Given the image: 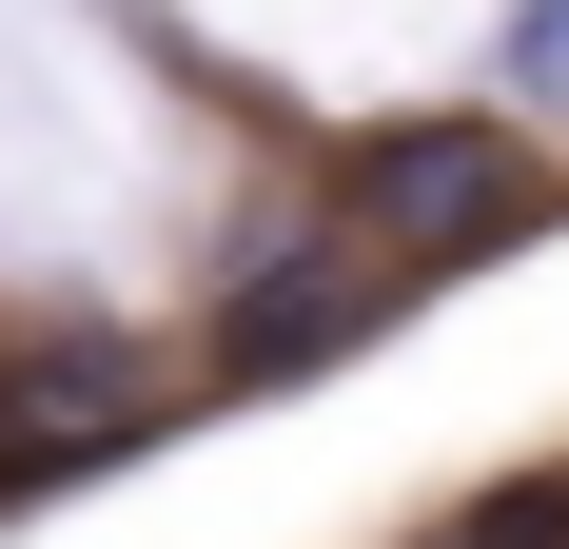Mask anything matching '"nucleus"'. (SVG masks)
I'll list each match as a JSON object with an SVG mask.
<instances>
[{"instance_id": "nucleus-1", "label": "nucleus", "mask_w": 569, "mask_h": 549, "mask_svg": "<svg viewBox=\"0 0 569 549\" xmlns=\"http://www.w3.org/2000/svg\"><path fill=\"white\" fill-rule=\"evenodd\" d=\"M550 217V177H530L511 118H412V138H373L353 158V236L412 274H471V256H511V236Z\"/></svg>"}, {"instance_id": "nucleus-2", "label": "nucleus", "mask_w": 569, "mask_h": 549, "mask_svg": "<svg viewBox=\"0 0 569 549\" xmlns=\"http://www.w3.org/2000/svg\"><path fill=\"white\" fill-rule=\"evenodd\" d=\"M412 295V256H373V236H295V256H256V295L217 315V392H276V373H335L353 333Z\"/></svg>"}, {"instance_id": "nucleus-3", "label": "nucleus", "mask_w": 569, "mask_h": 549, "mask_svg": "<svg viewBox=\"0 0 569 549\" xmlns=\"http://www.w3.org/2000/svg\"><path fill=\"white\" fill-rule=\"evenodd\" d=\"M158 432L177 412L118 373V353H20V373H0V510L59 491V471H118V451H158Z\"/></svg>"}, {"instance_id": "nucleus-4", "label": "nucleus", "mask_w": 569, "mask_h": 549, "mask_svg": "<svg viewBox=\"0 0 569 549\" xmlns=\"http://www.w3.org/2000/svg\"><path fill=\"white\" fill-rule=\"evenodd\" d=\"M432 549H569V471H511V491H471Z\"/></svg>"}]
</instances>
